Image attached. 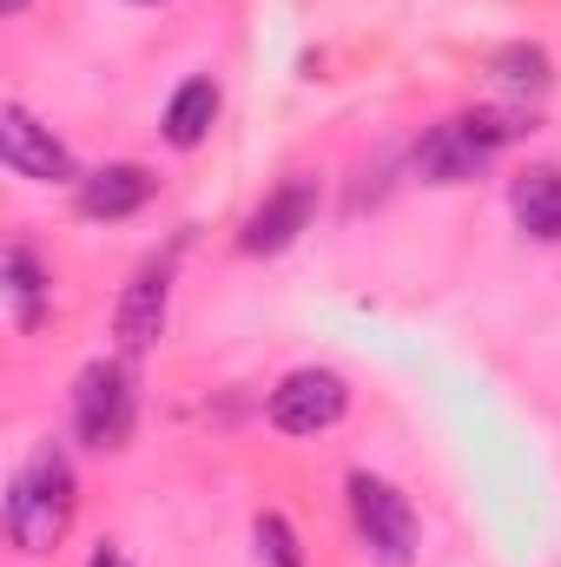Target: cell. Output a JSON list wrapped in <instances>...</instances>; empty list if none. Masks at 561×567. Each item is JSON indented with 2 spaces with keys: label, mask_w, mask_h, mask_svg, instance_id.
I'll use <instances>...</instances> for the list:
<instances>
[{
  "label": "cell",
  "mask_w": 561,
  "mask_h": 567,
  "mask_svg": "<svg viewBox=\"0 0 561 567\" xmlns=\"http://www.w3.org/2000/svg\"><path fill=\"white\" fill-rule=\"evenodd\" d=\"M218 106H225L218 80H212V73H192V80L165 100V140L178 145V152H198V145L212 140V126H218Z\"/></svg>",
  "instance_id": "7c38bea8"
},
{
  "label": "cell",
  "mask_w": 561,
  "mask_h": 567,
  "mask_svg": "<svg viewBox=\"0 0 561 567\" xmlns=\"http://www.w3.org/2000/svg\"><path fill=\"white\" fill-rule=\"evenodd\" d=\"M165 310H172V258H152V265L133 271V284H126L120 303H113V337H120L126 357H140V350L159 343Z\"/></svg>",
  "instance_id": "ba28073f"
},
{
  "label": "cell",
  "mask_w": 561,
  "mask_h": 567,
  "mask_svg": "<svg viewBox=\"0 0 561 567\" xmlns=\"http://www.w3.org/2000/svg\"><path fill=\"white\" fill-rule=\"evenodd\" d=\"M258 555H265L272 567H304V542H297V528L284 522L278 508L258 515Z\"/></svg>",
  "instance_id": "5bb4252c"
},
{
  "label": "cell",
  "mask_w": 561,
  "mask_h": 567,
  "mask_svg": "<svg viewBox=\"0 0 561 567\" xmlns=\"http://www.w3.org/2000/svg\"><path fill=\"white\" fill-rule=\"evenodd\" d=\"M133 416H140L133 370H126V363H113V357L86 363V370H80V383H73V429H80V442H86V449H126Z\"/></svg>",
  "instance_id": "277c9868"
},
{
  "label": "cell",
  "mask_w": 561,
  "mask_h": 567,
  "mask_svg": "<svg viewBox=\"0 0 561 567\" xmlns=\"http://www.w3.org/2000/svg\"><path fill=\"white\" fill-rule=\"evenodd\" d=\"M0 158L13 178H33V185H80L86 172L73 165V152L53 140V126H40L27 106H0Z\"/></svg>",
  "instance_id": "8992f818"
},
{
  "label": "cell",
  "mask_w": 561,
  "mask_h": 567,
  "mask_svg": "<svg viewBox=\"0 0 561 567\" xmlns=\"http://www.w3.org/2000/svg\"><path fill=\"white\" fill-rule=\"evenodd\" d=\"M310 218H317V178H284L278 192L245 218L238 251L245 258H278V251H290L310 231Z\"/></svg>",
  "instance_id": "52a82bcc"
},
{
  "label": "cell",
  "mask_w": 561,
  "mask_h": 567,
  "mask_svg": "<svg viewBox=\"0 0 561 567\" xmlns=\"http://www.w3.org/2000/svg\"><path fill=\"white\" fill-rule=\"evenodd\" d=\"M86 567H133V561H126L120 548H93V561H86Z\"/></svg>",
  "instance_id": "9a60e30c"
},
{
  "label": "cell",
  "mask_w": 561,
  "mask_h": 567,
  "mask_svg": "<svg viewBox=\"0 0 561 567\" xmlns=\"http://www.w3.org/2000/svg\"><path fill=\"white\" fill-rule=\"evenodd\" d=\"M73 508H80V475L67 462L60 442H40L13 475H7V502H0V528H7V548L40 561L67 542L73 528Z\"/></svg>",
  "instance_id": "6da1fadb"
},
{
  "label": "cell",
  "mask_w": 561,
  "mask_h": 567,
  "mask_svg": "<svg viewBox=\"0 0 561 567\" xmlns=\"http://www.w3.org/2000/svg\"><path fill=\"white\" fill-rule=\"evenodd\" d=\"M509 212L529 238L561 245V165H522L509 178Z\"/></svg>",
  "instance_id": "30bf717a"
},
{
  "label": "cell",
  "mask_w": 561,
  "mask_h": 567,
  "mask_svg": "<svg viewBox=\"0 0 561 567\" xmlns=\"http://www.w3.org/2000/svg\"><path fill=\"white\" fill-rule=\"evenodd\" d=\"M133 7H165V0H133Z\"/></svg>",
  "instance_id": "e0dca14e"
},
{
  "label": "cell",
  "mask_w": 561,
  "mask_h": 567,
  "mask_svg": "<svg viewBox=\"0 0 561 567\" xmlns=\"http://www.w3.org/2000/svg\"><path fill=\"white\" fill-rule=\"evenodd\" d=\"M0 13H27V0H0Z\"/></svg>",
  "instance_id": "2e32d148"
},
{
  "label": "cell",
  "mask_w": 561,
  "mask_h": 567,
  "mask_svg": "<svg viewBox=\"0 0 561 567\" xmlns=\"http://www.w3.org/2000/svg\"><path fill=\"white\" fill-rule=\"evenodd\" d=\"M350 522L370 548L377 567H417V548H422V528H417V508L384 482V475H350Z\"/></svg>",
  "instance_id": "3957f363"
},
{
  "label": "cell",
  "mask_w": 561,
  "mask_h": 567,
  "mask_svg": "<svg viewBox=\"0 0 561 567\" xmlns=\"http://www.w3.org/2000/svg\"><path fill=\"white\" fill-rule=\"evenodd\" d=\"M159 192V178L145 172V165H133V158H120V165H100V172H86L80 185H73V198H80V212L86 218H133L145 198Z\"/></svg>",
  "instance_id": "9c48e42d"
},
{
  "label": "cell",
  "mask_w": 561,
  "mask_h": 567,
  "mask_svg": "<svg viewBox=\"0 0 561 567\" xmlns=\"http://www.w3.org/2000/svg\"><path fill=\"white\" fill-rule=\"evenodd\" d=\"M489 80H496V93L536 106V100H549V86H555V60H549V47L516 40V47H502V53L489 60Z\"/></svg>",
  "instance_id": "4fadbf2b"
},
{
  "label": "cell",
  "mask_w": 561,
  "mask_h": 567,
  "mask_svg": "<svg viewBox=\"0 0 561 567\" xmlns=\"http://www.w3.org/2000/svg\"><path fill=\"white\" fill-rule=\"evenodd\" d=\"M350 416V383L337 370H290L272 390V429L278 435H324Z\"/></svg>",
  "instance_id": "5b68a950"
},
{
  "label": "cell",
  "mask_w": 561,
  "mask_h": 567,
  "mask_svg": "<svg viewBox=\"0 0 561 567\" xmlns=\"http://www.w3.org/2000/svg\"><path fill=\"white\" fill-rule=\"evenodd\" d=\"M522 133H536L529 113H496V106L456 113V120L429 126V133L417 140V172L429 178V185H469V178H482Z\"/></svg>",
  "instance_id": "7a4b0ae2"
},
{
  "label": "cell",
  "mask_w": 561,
  "mask_h": 567,
  "mask_svg": "<svg viewBox=\"0 0 561 567\" xmlns=\"http://www.w3.org/2000/svg\"><path fill=\"white\" fill-rule=\"evenodd\" d=\"M0 297H7V317H13V330H33L40 317H47V297H53V278H47V265L33 258V245H7V258H0Z\"/></svg>",
  "instance_id": "8fae6325"
}]
</instances>
